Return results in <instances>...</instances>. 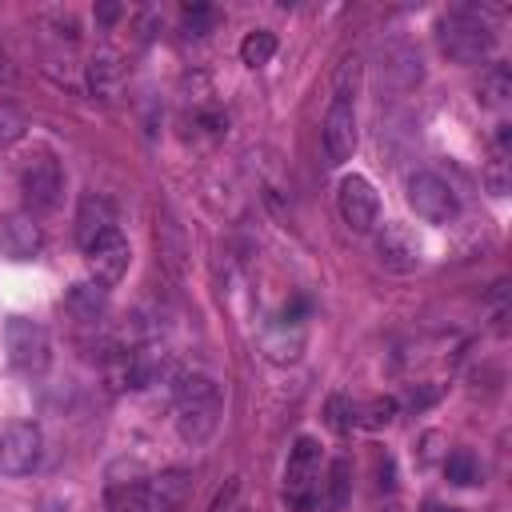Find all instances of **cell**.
<instances>
[{
  "mask_svg": "<svg viewBox=\"0 0 512 512\" xmlns=\"http://www.w3.org/2000/svg\"><path fill=\"white\" fill-rule=\"evenodd\" d=\"M488 188H492V196H504V192H508V172H504V156H496V160H492V168H488Z\"/></svg>",
  "mask_w": 512,
  "mask_h": 512,
  "instance_id": "83f0119b",
  "label": "cell"
},
{
  "mask_svg": "<svg viewBox=\"0 0 512 512\" xmlns=\"http://www.w3.org/2000/svg\"><path fill=\"white\" fill-rule=\"evenodd\" d=\"M380 76H388V84H396V88H416L420 84V76H424V68H420V52L408 44V40H392V44H384V52H380Z\"/></svg>",
  "mask_w": 512,
  "mask_h": 512,
  "instance_id": "5bb4252c",
  "label": "cell"
},
{
  "mask_svg": "<svg viewBox=\"0 0 512 512\" xmlns=\"http://www.w3.org/2000/svg\"><path fill=\"white\" fill-rule=\"evenodd\" d=\"M44 456V432L32 420L0 428V476H28Z\"/></svg>",
  "mask_w": 512,
  "mask_h": 512,
  "instance_id": "52a82bcc",
  "label": "cell"
},
{
  "mask_svg": "<svg viewBox=\"0 0 512 512\" xmlns=\"http://www.w3.org/2000/svg\"><path fill=\"white\" fill-rule=\"evenodd\" d=\"M236 496H240V480H228V488L216 496L212 512H236V508H232V500H236Z\"/></svg>",
  "mask_w": 512,
  "mask_h": 512,
  "instance_id": "f1b7e54d",
  "label": "cell"
},
{
  "mask_svg": "<svg viewBox=\"0 0 512 512\" xmlns=\"http://www.w3.org/2000/svg\"><path fill=\"white\" fill-rule=\"evenodd\" d=\"M176 404V432L184 444H204L220 424V388L204 372H184L172 384Z\"/></svg>",
  "mask_w": 512,
  "mask_h": 512,
  "instance_id": "6da1fadb",
  "label": "cell"
},
{
  "mask_svg": "<svg viewBox=\"0 0 512 512\" xmlns=\"http://www.w3.org/2000/svg\"><path fill=\"white\" fill-rule=\"evenodd\" d=\"M128 260H132V248H128V240H124L120 232H108L104 240H96V244L88 248L92 280H100L104 288H108V284H116V280H124Z\"/></svg>",
  "mask_w": 512,
  "mask_h": 512,
  "instance_id": "4fadbf2b",
  "label": "cell"
},
{
  "mask_svg": "<svg viewBox=\"0 0 512 512\" xmlns=\"http://www.w3.org/2000/svg\"><path fill=\"white\" fill-rule=\"evenodd\" d=\"M272 56H276V32L252 28V32L240 40V60H244L248 68H264Z\"/></svg>",
  "mask_w": 512,
  "mask_h": 512,
  "instance_id": "ffe728a7",
  "label": "cell"
},
{
  "mask_svg": "<svg viewBox=\"0 0 512 512\" xmlns=\"http://www.w3.org/2000/svg\"><path fill=\"white\" fill-rule=\"evenodd\" d=\"M108 232H116V212L108 204V196L100 192H84L80 208H76V244L88 252L96 240H104Z\"/></svg>",
  "mask_w": 512,
  "mask_h": 512,
  "instance_id": "7c38bea8",
  "label": "cell"
},
{
  "mask_svg": "<svg viewBox=\"0 0 512 512\" xmlns=\"http://www.w3.org/2000/svg\"><path fill=\"white\" fill-rule=\"evenodd\" d=\"M372 464H376V476H380V480H376V488L392 492V488H396V464H392V456H388V452H376V456H372Z\"/></svg>",
  "mask_w": 512,
  "mask_h": 512,
  "instance_id": "484cf974",
  "label": "cell"
},
{
  "mask_svg": "<svg viewBox=\"0 0 512 512\" xmlns=\"http://www.w3.org/2000/svg\"><path fill=\"white\" fill-rule=\"evenodd\" d=\"M20 192H24V204L28 212H52L60 204V192H64V168L52 152H36L24 160L20 168Z\"/></svg>",
  "mask_w": 512,
  "mask_h": 512,
  "instance_id": "8992f818",
  "label": "cell"
},
{
  "mask_svg": "<svg viewBox=\"0 0 512 512\" xmlns=\"http://www.w3.org/2000/svg\"><path fill=\"white\" fill-rule=\"evenodd\" d=\"M180 20H184V36H208L216 24V12L208 4H184Z\"/></svg>",
  "mask_w": 512,
  "mask_h": 512,
  "instance_id": "d4e9b609",
  "label": "cell"
},
{
  "mask_svg": "<svg viewBox=\"0 0 512 512\" xmlns=\"http://www.w3.org/2000/svg\"><path fill=\"white\" fill-rule=\"evenodd\" d=\"M356 96H344V92H332V104H328V116H324V128H320V144H324V160L336 168L344 160H352L356 144H360V132H356V108H352Z\"/></svg>",
  "mask_w": 512,
  "mask_h": 512,
  "instance_id": "ba28073f",
  "label": "cell"
},
{
  "mask_svg": "<svg viewBox=\"0 0 512 512\" xmlns=\"http://www.w3.org/2000/svg\"><path fill=\"white\" fill-rule=\"evenodd\" d=\"M324 492V472H320V444L312 436H296L288 464H284V504L292 512H312Z\"/></svg>",
  "mask_w": 512,
  "mask_h": 512,
  "instance_id": "277c9868",
  "label": "cell"
},
{
  "mask_svg": "<svg viewBox=\"0 0 512 512\" xmlns=\"http://www.w3.org/2000/svg\"><path fill=\"white\" fill-rule=\"evenodd\" d=\"M320 496H324L328 512H344V508H348V496H352V472H348V460H332Z\"/></svg>",
  "mask_w": 512,
  "mask_h": 512,
  "instance_id": "d6986e66",
  "label": "cell"
},
{
  "mask_svg": "<svg viewBox=\"0 0 512 512\" xmlns=\"http://www.w3.org/2000/svg\"><path fill=\"white\" fill-rule=\"evenodd\" d=\"M408 208L428 224H448V220H456L460 200H456L452 184L440 180L436 172H412L408 176Z\"/></svg>",
  "mask_w": 512,
  "mask_h": 512,
  "instance_id": "9c48e42d",
  "label": "cell"
},
{
  "mask_svg": "<svg viewBox=\"0 0 512 512\" xmlns=\"http://www.w3.org/2000/svg\"><path fill=\"white\" fill-rule=\"evenodd\" d=\"M396 400L392 396H372L364 408H356V424L360 428H368V432H380V428H388L392 420H396Z\"/></svg>",
  "mask_w": 512,
  "mask_h": 512,
  "instance_id": "44dd1931",
  "label": "cell"
},
{
  "mask_svg": "<svg viewBox=\"0 0 512 512\" xmlns=\"http://www.w3.org/2000/svg\"><path fill=\"white\" fill-rule=\"evenodd\" d=\"M444 476L452 480V484H460V488H468V484H476L480 480V464H476V456L472 452H448L444 456Z\"/></svg>",
  "mask_w": 512,
  "mask_h": 512,
  "instance_id": "7402d4cb",
  "label": "cell"
},
{
  "mask_svg": "<svg viewBox=\"0 0 512 512\" xmlns=\"http://www.w3.org/2000/svg\"><path fill=\"white\" fill-rule=\"evenodd\" d=\"M0 248L12 256V260H32L40 248H44V232L32 216H8L4 228H0Z\"/></svg>",
  "mask_w": 512,
  "mask_h": 512,
  "instance_id": "9a60e30c",
  "label": "cell"
},
{
  "mask_svg": "<svg viewBox=\"0 0 512 512\" xmlns=\"http://www.w3.org/2000/svg\"><path fill=\"white\" fill-rule=\"evenodd\" d=\"M380 512H396V504H388V508H380Z\"/></svg>",
  "mask_w": 512,
  "mask_h": 512,
  "instance_id": "d6a6232c",
  "label": "cell"
},
{
  "mask_svg": "<svg viewBox=\"0 0 512 512\" xmlns=\"http://www.w3.org/2000/svg\"><path fill=\"white\" fill-rule=\"evenodd\" d=\"M120 80H124V68H120V56L116 52H96L88 60V88L96 96H112L120 88Z\"/></svg>",
  "mask_w": 512,
  "mask_h": 512,
  "instance_id": "e0dca14e",
  "label": "cell"
},
{
  "mask_svg": "<svg viewBox=\"0 0 512 512\" xmlns=\"http://www.w3.org/2000/svg\"><path fill=\"white\" fill-rule=\"evenodd\" d=\"M64 308H68L76 320L96 324V320L108 312V288H104L100 280H80V284H72V288H68Z\"/></svg>",
  "mask_w": 512,
  "mask_h": 512,
  "instance_id": "2e32d148",
  "label": "cell"
},
{
  "mask_svg": "<svg viewBox=\"0 0 512 512\" xmlns=\"http://www.w3.org/2000/svg\"><path fill=\"white\" fill-rule=\"evenodd\" d=\"M188 492H192V476L184 468H164L140 484L116 488L112 504H116V512H180Z\"/></svg>",
  "mask_w": 512,
  "mask_h": 512,
  "instance_id": "3957f363",
  "label": "cell"
},
{
  "mask_svg": "<svg viewBox=\"0 0 512 512\" xmlns=\"http://www.w3.org/2000/svg\"><path fill=\"white\" fill-rule=\"evenodd\" d=\"M376 260L388 272H412L420 268V240L404 224H384L376 232Z\"/></svg>",
  "mask_w": 512,
  "mask_h": 512,
  "instance_id": "8fae6325",
  "label": "cell"
},
{
  "mask_svg": "<svg viewBox=\"0 0 512 512\" xmlns=\"http://www.w3.org/2000/svg\"><path fill=\"white\" fill-rule=\"evenodd\" d=\"M324 424H328L336 436L352 432V428H356V408H352V400H348V396H328V404H324Z\"/></svg>",
  "mask_w": 512,
  "mask_h": 512,
  "instance_id": "603a6c76",
  "label": "cell"
},
{
  "mask_svg": "<svg viewBox=\"0 0 512 512\" xmlns=\"http://www.w3.org/2000/svg\"><path fill=\"white\" fill-rule=\"evenodd\" d=\"M336 208H340V220L352 228V232H372L376 220H380V196L376 188L364 180V176H344L340 188H336Z\"/></svg>",
  "mask_w": 512,
  "mask_h": 512,
  "instance_id": "30bf717a",
  "label": "cell"
},
{
  "mask_svg": "<svg viewBox=\"0 0 512 512\" xmlns=\"http://www.w3.org/2000/svg\"><path fill=\"white\" fill-rule=\"evenodd\" d=\"M436 396H440V388H436V384H412V388H408V396H404V404L420 412V408H428Z\"/></svg>",
  "mask_w": 512,
  "mask_h": 512,
  "instance_id": "4316f807",
  "label": "cell"
},
{
  "mask_svg": "<svg viewBox=\"0 0 512 512\" xmlns=\"http://www.w3.org/2000/svg\"><path fill=\"white\" fill-rule=\"evenodd\" d=\"M24 128H28V116L20 112V104H12V100H0V148L16 144V140L24 136Z\"/></svg>",
  "mask_w": 512,
  "mask_h": 512,
  "instance_id": "cb8c5ba5",
  "label": "cell"
},
{
  "mask_svg": "<svg viewBox=\"0 0 512 512\" xmlns=\"http://www.w3.org/2000/svg\"><path fill=\"white\" fill-rule=\"evenodd\" d=\"M12 72H16V68H12V56L0 48V84H8V80H12Z\"/></svg>",
  "mask_w": 512,
  "mask_h": 512,
  "instance_id": "4dcf8cb0",
  "label": "cell"
},
{
  "mask_svg": "<svg viewBox=\"0 0 512 512\" xmlns=\"http://www.w3.org/2000/svg\"><path fill=\"white\" fill-rule=\"evenodd\" d=\"M4 352H8V364L20 376H44L48 364H52L48 332H44V324H36L28 316H8L4 320Z\"/></svg>",
  "mask_w": 512,
  "mask_h": 512,
  "instance_id": "5b68a950",
  "label": "cell"
},
{
  "mask_svg": "<svg viewBox=\"0 0 512 512\" xmlns=\"http://www.w3.org/2000/svg\"><path fill=\"white\" fill-rule=\"evenodd\" d=\"M436 40H440V52L452 64H480V60H488V52L496 44V32H492V24L484 20L480 8L460 4V8L440 16Z\"/></svg>",
  "mask_w": 512,
  "mask_h": 512,
  "instance_id": "7a4b0ae2",
  "label": "cell"
},
{
  "mask_svg": "<svg viewBox=\"0 0 512 512\" xmlns=\"http://www.w3.org/2000/svg\"><path fill=\"white\" fill-rule=\"evenodd\" d=\"M476 96H480L484 108H504V104L512 100V68H508V64H492V68L480 76Z\"/></svg>",
  "mask_w": 512,
  "mask_h": 512,
  "instance_id": "ac0fdd59",
  "label": "cell"
},
{
  "mask_svg": "<svg viewBox=\"0 0 512 512\" xmlns=\"http://www.w3.org/2000/svg\"><path fill=\"white\" fill-rule=\"evenodd\" d=\"M432 512H460V508H432Z\"/></svg>",
  "mask_w": 512,
  "mask_h": 512,
  "instance_id": "1f68e13d",
  "label": "cell"
},
{
  "mask_svg": "<svg viewBox=\"0 0 512 512\" xmlns=\"http://www.w3.org/2000/svg\"><path fill=\"white\" fill-rule=\"evenodd\" d=\"M116 16H120V4H96V20L100 24H112Z\"/></svg>",
  "mask_w": 512,
  "mask_h": 512,
  "instance_id": "f546056e",
  "label": "cell"
},
{
  "mask_svg": "<svg viewBox=\"0 0 512 512\" xmlns=\"http://www.w3.org/2000/svg\"><path fill=\"white\" fill-rule=\"evenodd\" d=\"M236 512H244V508H236Z\"/></svg>",
  "mask_w": 512,
  "mask_h": 512,
  "instance_id": "836d02e7",
  "label": "cell"
}]
</instances>
